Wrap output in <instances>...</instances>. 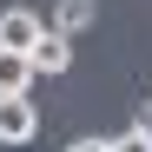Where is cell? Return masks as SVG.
Returning <instances> with one entry per match:
<instances>
[{
    "mask_svg": "<svg viewBox=\"0 0 152 152\" xmlns=\"http://www.w3.org/2000/svg\"><path fill=\"white\" fill-rule=\"evenodd\" d=\"M33 132H40L33 93H0V145H27Z\"/></svg>",
    "mask_w": 152,
    "mask_h": 152,
    "instance_id": "obj_1",
    "label": "cell"
},
{
    "mask_svg": "<svg viewBox=\"0 0 152 152\" xmlns=\"http://www.w3.org/2000/svg\"><path fill=\"white\" fill-rule=\"evenodd\" d=\"M46 33H53V27H46L33 7H7V13H0V46H7V53H33Z\"/></svg>",
    "mask_w": 152,
    "mask_h": 152,
    "instance_id": "obj_2",
    "label": "cell"
},
{
    "mask_svg": "<svg viewBox=\"0 0 152 152\" xmlns=\"http://www.w3.org/2000/svg\"><path fill=\"white\" fill-rule=\"evenodd\" d=\"M33 66L46 73V80H53V73H66V66H73V33H60V27H53V33L33 46Z\"/></svg>",
    "mask_w": 152,
    "mask_h": 152,
    "instance_id": "obj_3",
    "label": "cell"
},
{
    "mask_svg": "<svg viewBox=\"0 0 152 152\" xmlns=\"http://www.w3.org/2000/svg\"><path fill=\"white\" fill-rule=\"evenodd\" d=\"M33 80H40L33 53H7V46H0V93H27Z\"/></svg>",
    "mask_w": 152,
    "mask_h": 152,
    "instance_id": "obj_4",
    "label": "cell"
},
{
    "mask_svg": "<svg viewBox=\"0 0 152 152\" xmlns=\"http://www.w3.org/2000/svg\"><path fill=\"white\" fill-rule=\"evenodd\" d=\"M93 20H99V0H60L53 7V27L60 33H86Z\"/></svg>",
    "mask_w": 152,
    "mask_h": 152,
    "instance_id": "obj_5",
    "label": "cell"
},
{
    "mask_svg": "<svg viewBox=\"0 0 152 152\" xmlns=\"http://www.w3.org/2000/svg\"><path fill=\"white\" fill-rule=\"evenodd\" d=\"M113 152H152V132H145V126H132V132L113 139Z\"/></svg>",
    "mask_w": 152,
    "mask_h": 152,
    "instance_id": "obj_6",
    "label": "cell"
},
{
    "mask_svg": "<svg viewBox=\"0 0 152 152\" xmlns=\"http://www.w3.org/2000/svg\"><path fill=\"white\" fill-rule=\"evenodd\" d=\"M66 152H113V139H80V145H66Z\"/></svg>",
    "mask_w": 152,
    "mask_h": 152,
    "instance_id": "obj_7",
    "label": "cell"
}]
</instances>
